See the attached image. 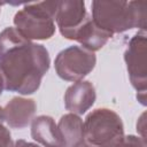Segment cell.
I'll return each mask as SVG.
<instances>
[{
    "mask_svg": "<svg viewBox=\"0 0 147 147\" xmlns=\"http://www.w3.org/2000/svg\"><path fill=\"white\" fill-rule=\"evenodd\" d=\"M0 48L3 88L22 95L37 92L51 64L46 47L25 39L15 28L8 26L0 33Z\"/></svg>",
    "mask_w": 147,
    "mask_h": 147,
    "instance_id": "obj_1",
    "label": "cell"
},
{
    "mask_svg": "<svg viewBox=\"0 0 147 147\" xmlns=\"http://www.w3.org/2000/svg\"><path fill=\"white\" fill-rule=\"evenodd\" d=\"M92 21L101 30L122 33L133 28L146 30V1H92Z\"/></svg>",
    "mask_w": 147,
    "mask_h": 147,
    "instance_id": "obj_2",
    "label": "cell"
},
{
    "mask_svg": "<svg viewBox=\"0 0 147 147\" xmlns=\"http://www.w3.org/2000/svg\"><path fill=\"white\" fill-rule=\"evenodd\" d=\"M59 1L28 2L14 16L15 29L28 40H47L55 33Z\"/></svg>",
    "mask_w": 147,
    "mask_h": 147,
    "instance_id": "obj_3",
    "label": "cell"
},
{
    "mask_svg": "<svg viewBox=\"0 0 147 147\" xmlns=\"http://www.w3.org/2000/svg\"><path fill=\"white\" fill-rule=\"evenodd\" d=\"M83 123L85 142L92 147H116L125 137L122 118L113 109H94Z\"/></svg>",
    "mask_w": 147,
    "mask_h": 147,
    "instance_id": "obj_4",
    "label": "cell"
},
{
    "mask_svg": "<svg viewBox=\"0 0 147 147\" xmlns=\"http://www.w3.org/2000/svg\"><path fill=\"white\" fill-rule=\"evenodd\" d=\"M146 46L147 38L145 31L137 32L129 41L124 52V61L126 64L130 82L137 91V99L146 106L147 91V69H146Z\"/></svg>",
    "mask_w": 147,
    "mask_h": 147,
    "instance_id": "obj_5",
    "label": "cell"
},
{
    "mask_svg": "<svg viewBox=\"0 0 147 147\" xmlns=\"http://www.w3.org/2000/svg\"><path fill=\"white\" fill-rule=\"evenodd\" d=\"M96 56L82 46H70L62 49L55 57L54 67L57 76L67 82L83 80L95 67Z\"/></svg>",
    "mask_w": 147,
    "mask_h": 147,
    "instance_id": "obj_6",
    "label": "cell"
},
{
    "mask_svg": "<svg viewBox=\"0 0 147 147\" xmlns=\"http://www.w3.org/2000/svg\"><path fill=\"white\" fill-rule=\"evenodd\" d=\"M85 2L82 0H62L57 3L55 14L56 26L60 33L69 40H74L76 32L87 18Z\"/></svg>",
    "mask_w": 147,
    "mask_h": 147,
    "instance_id": "obj_7",
    "label": "cell"
},
{
    "mask_svg": "<svg viewBox=\"0 0 147 147\" xmlns=\"http://www.w3.org/2000/svg\"><path fill=\"white\" fill-rule=\"evenodd\" d=\"M94 85L88 80H80L70 85L64 93V107L72 114H85L95 102Z\"/></svg>",
    "mask_w": 147,
    "mask_h": 147,
    "instance_id": "obj_8",
    "label": "cell"
},
{
    "mask_svg": "<svg viewBox=\"0 0 147 147\" xmlns=\"http://www.w3.org/2000/svg\"><path fill=\"white\" fill-rule=\"evenodd\" d=\"M36 110L33 99L15 96L3 108V122L11 129H24L32 122Z\"/></svg>",
    "mask_w": 147,
    "mask_h": 147,
    "instance_id": "obj_9",
    "label": "cell"
},
{
    "mask_svg": "<svg viewBox=\"0 0 147 147\" xmlns=\"http://www.w3.org/2000/svg\"><path fill=\"white\" fill-rule=\"evenodd\" d=\"M31 137L44 147H64L57 124L53 117L40 115L31 122Z\"/></svg>",
    "mask_w": 147,
    "mask_h": 147,
    "instance_id": "obj_10",
    "label": "cell"
},
{
    "mask_svg": "<svg viewBox=\"0 0 147 147\" xmlns=\"http://www.w3.org/2000/svg\"><path fill=\"white\" fill-rule=\"evenodd\" d=\"M111 37L113 36L110 33L98 28L88 15L83 25L76 32L74 40L78 41L83 48L94 53L101 49Z\"/></svg>",
    "mask_w": 147,
    "mask_h": 147,
    "instance_id": "obj_11",
    "label": "cell"
},
{
    "mask_svg": "<svg viewBox=\"0 0 147 147\" xmlns=\"http://www.w3.org/2000/svg\"><path fill=\"white\" fill-rule=\"evenodd\" d=\"M57 127L64 147H78L85 142L84 123L78 115L72 113L63 115L57 123Z\"/></svg>",
    "mask_w": 147,
    "mask_h": 147,
    "instance_id": "obj_12",
    "label": "cell"
},
{
    "mask_svg": "<svg viewBox=\"0 0 147 147\" xmlns=\"http://www.w3.org/2000/svg\"><path fill=\"white\" fill-rule=\"evenodd\" d=\"M116 147H146V140L140 137L130 134L123 138V140Z\"/></svg>",
    "mask_w": 147,
    "mask_h": 147,
    "instance_id": "obj_13",
    "label": "cell"
},
{
    "mask_svg": "<svg viewBox=\"0 0 147 147\" xmlns=\"http://www.w3.org/2000/svg\"><path fill=\"white\" fill-rule=\"evenodd\" d=\"M0 147H15L9 130L0 122Z\"/></svg>",
    "mask_w": 147,
    "mask_h": 147,
    "instance_id": "obj_14",
    "label": "cell"
},
{
    "mask_svg": "<svg viewBox=\"0 0 147 147\" xmlns=\"http://www.w3.org/2000/svg\"><path fill=\"white\" fill-rule=\"evenodd\" d=\"M137 131H140L141 133V139H144V140H146L145 139V114H142L141 115V117L138 119V123H137Z\"/></svg>",
    "mask_w": 147,
    "mask_h": 147,
    "instance_id": "obj_15",
    "label": "cell"
},
{
    "mask_svg": "<svg viewBox=\"0 0 147 147\" xmlns=\"http://www.w3.org/2000/svg\"><path fill=\"white\" fill-rule=\"evenodd\" d=\"M15 147H40V146L37 144H33V142H29L23 139H18L15 141Z\"/></svg>",
    "mask_w": 147,
    "mask_h": 147,
    "instance_id": "obj_16",
    "label": "cell"
},
{
    "mask_svg": "<svg viewBox=\"0 0 147 147\" xmlns=\"http://www.w3.org/2000/svg\"><path fill=\"white\" fill-rule=\"evenodd\" d=\"M5 88H3V82H2V78H1V76H0V95L2 94V91H3Z\"/></svg>",
    "mask_w": 147,
    "mask_h": 147,
    "instance_id": "obj_17",
    "label": "cell"
},
{
    "mask_svg": "<svg viewBox=\"0 0 147 147\" xmlns=\"http://www.w3.org/2000/svg\"><path fill=\"white\" fill-rule=\"evenodd\" d=\"M0 122H3V108L0 107Z\"/></svg>",
    "mask_w": 147,
    "mask_h": 147,
    "instance_id": "obj_18",
    "label": "cell"
},
{
    "mask_svg": "<svg viewBox=\"0 0 147 147\" xmlns=\"http://www.w3.org/2000/svg\"><path fill=\"white\" fill-rule=\"evenodd\" d=\"M78 147H92L91 145H88V144H86V142H83L80 146H78Z\"/></svg>",
    "mask_w": 147,
    "mask_h": 147,
    "instance_id": "obj_19",
    "label": "cell"
},
{
    "mask_svg": "<svg viewBox=\"0 0 147 147\" xmlns=\"http://www.w3.org/2000/svg\"><path fill=\"white\" fill-rule=\"evenodd\" d=\"M3 5V2H0V9H1V6Z\"/></svg>",
    "mask_w": 147,
    "mask_h": 147,
    "instance_id": "obj_20",
    "label": "cell"
},
{
    "mask_svg": "<svg viewBox=\"0 0 147 147\" xmlns=\"http://www.w3.org/2000/svg\"><path fill=\"white\" fill-rule=\"evenodd\" d=\"M0 56H1V48H0Z\"/></svg>",
    "mask_w": 147,
    "mask_h": 147,
    "instance_id": "obj_21",
    "label": "cell"
}]
</instances>
